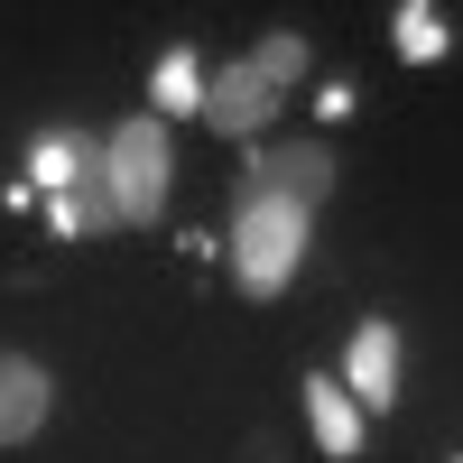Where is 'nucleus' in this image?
Wrapping results in <instances>:
<instances>
[{
	"label": "nucleus",
	"mask_w": 463,
	"mask_h": 463,
	"mask_svg": "<svg viewBox=\"0 0 463 463\" xmlns=\"http://www.w3.org/2000/svg\"><path fill=\"white\" fill-rule=\"evenodd\" d=\"M306 417H316V445H325L334 463L362 454V399L343 390V380H306Z\"/></svg>",
	"instance_id": "nucleus-8"
},
{
	"label": "nucleus",
	"mask_w": 463,
	"mask_h": 463,
	"mask_svg": "<svg viewBox=\"0 0 463 463\" xmlns=\"http://www.w3.org/2000/svg\"><path fill=\"white\" fill-rule=\"evenodd\" d=\"M334 195V158L325 148H269V158L241 167V195L232 204H297V213H316Z\"/></svg>",
	"instance_id": "nucleus-5"
},
{
	"label": "nucleus",
	"mask_w": 463,
	"mask_h": 463,
	"mask_svg": "<svg viewBox=\"0 0 463 463\" xmlns=\"http://www.w3.org/2000/svg\"><path fill=\"white\" fill-rule=\"evenodd\" d=\"M297 65H306V47H297V37H260L241 65H222V84H204V121H213V130H232V139H250L269 111L288 102Z\"/></svg>",
	"instance_id": "nucleus-1"
},
{
	"label": "nucleus",
	"mask_w": 463,
	"mask_h": 463,
	"mask_svg": "<svg viewBox=\"0 0 463 463\" xmlns=\"http://www.w3.org/2000/svg\"><path fill=\"white\" fill-rule=\"evenodd\" d=\"M399 47H408L417 65H427V56H445V28L427 19V0H408V19H399Z\"/></svg>",
	"instance_id": "nucleus-10"
},
{
	"label": "nucleus",
	"mask_w": 463,
	"mask_h": 463,
	"mask_svg": "<svg viewBox=\"0 0 463 463\" xmlns=\"http://www.w3.org/2000/svg\"><path fill=\"white\" fill-rule=\"evenodd\" d=\"M47 399H56L47 371H37L28 353H0V445H28L37 427H47Z\"/></svg>",
	"instance_id": "nucleus-7"
},
{
	"label": "nucleus",
	"mask_w": 463,
	"mask_h": 463,
	"mask_svg": "<svg viewBox=\"0 0 463 463\" xmlns=\"http://www.w3.org/2000/svg\"><path fill=\"white\" fill-rule=\"evenodd\" d=\"M56 232H65V241H93V232H121V195H111V148H102V139H84V130L65 139Z\"/></svg>",
	"instance_id": "nucleus-3"
},
{
	"label": "nucleus",
	"mask_w": 463,
	"mask_h": 463,
	"mask_svg": "<svg viewBox=\"0 0 463 463\" xmlns=\"http://www.w3.org/2000/svg\"><path fill=\"white\" fill-rule=\"evenodd\" d=\"M306 260V213L297 204H232V279L241 297H279Z\"/></svg>",
	"instance_id": "nucleus-2"
},
{
	"label": "nucleus",
	"mask_w": 463,
	"mask_h": 463,
	"mask_svg": "<svg viewBox=\"0 0 463 463\" xmlns=\"http://www.w3.org/2000/svg\"><path fill=\"white\" fill-rule=\"evenodd\" d=\"M158 111H204V74H195V56H185V47L158 56Z\"/></svg>",
	"instance_id": "nucleus-9"
},
{
	"label": "nucleus",
	"mask_w": 463,
	"mask_h": 463,
	"mask_svg": "<svg viewBox=\"0 0 463 463\" xmlns=\"http://www.w3.org/2000/svg\"><path fill=\"white\" fill-rule=\"evenodd\" d=\"M28 176L47 185V195H56V185H65V130H47V139L28 148Z\"/></svg>",
	"instance_id": "nucleus-11"
},
{
	"label": "nucleus",
	"mask_w": 463,
	"mask_h": 463,
	"mask_svg": "<svg viewBox=\"0 0 463 463\" xmlns=\"http://www.w3.org/2000/svg\"><path fill=\"white\" fill-rule=\"evenodd\" d=\"M343 390H353V399H362L371 417L399 399V334L380 325V316H371V325L353 334V353H343Z\"/></svg>",
	"instance_id": "nucleus-6"
},
{
	"label": "nucleus",
	"mask_w": 463,
	"mask_h": 463,
	"mask_svg": "<svg viewBox=\"0 0 463 463\" xmlns=\"http://www.w3.org/2000/svg\"><path fill=\"white\" fill-rule=\"evenodd\" d=\"M102 148H111V195H121V222H148V213L167 204V158H176L167 130L139 111V121H121Z\"/></svg>",
	"instance_id": "nucleus-4"
}]
</instances>
